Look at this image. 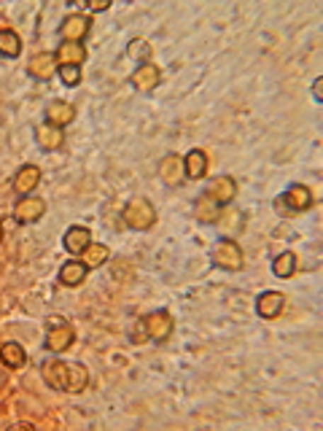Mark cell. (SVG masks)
Wrapping results in <instances>:
<instances>
[{
	"label": "cell",
	"mask_w": 323,
	"mask_h": 431,
	"mask_svg": "<svg viewBox=\"0 0 323 431\" xmlns=\"http://www.w3.org/2000/svg\"><path fill=\"white\" fill-rule=\"evenodd\" d=\"M121 218H124V224L130 229H135V232H146V229H151L157 224V208L148 200H143V197H135V200H130L124 205Z\"/></svg>",
	"instance_id": "cell-1"
},
{
	"label": "cell",
	"mask_w": 323,
	"mask_h": 431,
	"mask_svg": "<svg viewBox=\"0 0 323 431\" xmlns=\"http://www.w3.org/2000/svg\"><path fill=\"white\" fill-rule=\"evenodd\" d=\"M210 259H213L215 267L227 269V272H237L245 264V256H242V248L237 245V240L232 237H221V240L213 245L210 251Z\"/></svg>",
	"instance_id": "cell-2"
},
{
	"label": "cell",
	"mask_w": 323,
	"mask_h": 431,
	"mask_svg": "<svg viewBox=\"0 0 323 431\" xmlns=\"http://www.w3.org/2000/svg\"><path fill=\"white\" fill-rule=\"evenodd\" d=\"M140 326L146 329V337L148 340H154V342H167L170 337H173V315L167 313V310H154V313H148L146 318L140 321Z\"/></svg>",
	"instance_id": "cell-3"
},
{
	"label": "cell",
	"mask_w": 323,
	"mask_h": 431,
	"mask_svg": "<svg viewBox=\"0 0 323 431\" xmlns=\"http://www.w3.org/2000/svg\"><path fill=\"white\" fill-rule=\"evenodd\" d=\"M73 340H76V332H73V326L65 321V318H49V332H46V350H52V353H62L73 345Z\"/></svg>",
	"instance_id": "cell-4"
},
{
	"label": "cell",
	"mask_w": 323,
	"mask_h": 431,
	"mask_svg": "<svg viewBox=\"0 0 323 431\" xmlns=\"http://www.w3.org/2000/svg\"><path fill=\"white\" fill-rule=\"evenodd\" d=\"M202 194L210 197L218 208H224V205H229V202L237 197V181H234L232 175H215V178L208 181V186H205Z\"/></svg>",
	"instance_id": "cell-5"
},
{
	"label": "cell",
	"mask_w": 323,
	"mask_h": 431,
	"mask_svg": "<svg viewBox=\"0 0 323 431\" xmlns=\"http://www.w3.org/2000/svg\"><path fill=\"white\" fill-rule=\"evenodd\" d=\"M159 81H162V70L154 65L151 60H148V62H140V65L130 73V84H132L137 92H154V89L159 86Z\"/></svg>",
	"instance_id": "cell-6"
},
{
	"label": "cell",
	"mask_w": 323,
	"mask_h": 431,
	"mask_svg": "<svg viewBox=\"0 0 323 431\" xmlns=\"http://www.w3.org/2000/svg\"><path fill=\"white\" fill-rule=\"evenodd\" d=\"M89 30H92V16H86V13H70V16H65V22L60 25V35H62V40L81 43V40L89 35Z\"/></svg>",
	"instance_id": "cell-7"
},
{
	"label": "cell",
	"mask_w": 323,
	"mask_h": 431,
	"mask_svg": "<svg viewBox=\"0 0 323 431\" xmlns=\"http://www.w3.org/2000/svg\"><path fill=\"white\" fill-rule=\"evenodd\" d=\"M46 213V202L40 200V197H22V200L13 205V218L19 221V224H35L40 221Z\"/></svg>",
	"instance_id": "cell-8"
},
{
	"label": "cell",
	"mask_w": 323,
	"mask_h": 431,
	"mask_svg": "<svg viewBox=\"0 0 323 431\" xmlns=\"http://www.w3.org/2000/svg\"><path fill=\"white\" fill-rule=\"evenodd\" d=\"M157 173H159L164 186H178V184H183V181H186V175H183V159H181L178 154H167V157H162Z\"/></svg>",
	"instance_id": "cell-9"
},
{
	"label": "cell",
	"mask_w": 323,
	"mask_h": 431,
	"mask_svg": "<svg viewBox=\"0 0 323 431\" xmlns=\"http://www.w3.org/2000/svg\"><path fill=\"white\" fill-rule=\"evenodd\" d=\"M280 200L288 208V213H302V211L312 208V191L307 186H302V184H294V186H288V191L283 194Z\"/></svg>",
	"instance_id": "cell-10"
},
{
	"label": "cell",
	"mask_w": 323,
	"mask_h": 431,
	"mask_svg": "<svg viewBox=\"0 0 323 431\" xmlns=\"http://www.w3.org/2000/svg\"><path fill=\"white\" fill-rule=\"evenodd\" d=\"M54 60H57V67L62 65H79L86 62V46L84 43H73V40H62L54 52Z\"/></svg>",
	"instance_id": "cell-11"
},
{
	"label": "cell",
	"mask_w": 323,
	"mask_h": 431,
	"mask_svg": "<svg viewBox=\"0 0 323 431\" xmlns=\"http://www.w3.org/2000/svg\"><path fill=\"white\" fill-rule=\"evenodd\" d=\"M40 184V167H35V164H22L19 170H16V175H13V191L22 197V194H30V191H35V186Z\"/></svg>",
	"instance_id": "cell-12"
},
{
	"label": "cell",
	"mask_w": 323,
	"mask_h": 431,
	"mask_svg": "<svg viewBox=\"0 0 323 431\" xmlns=\"http://www.w3.org/2000/svg\"><path fill=\"white\" fill-rule=\"evenodd\" d=\"M285 308V296L280 291H264V294H259L256 299V313H259V318H278Z\"/></svg>",
	"instance_id": "cell-13"
},
{
	"label": "cell",
	"mask_w": 323,
	"mask_h": 431,
	"mask_svg": "<svg viewBox=\"0 0 323 431\" xmlns=\"http://www.w3.org/2000/svg\"><path fill=\"white\" fill-rule=\"evenodd\" d=\"M73 119H76V108L70 106V103H65V100H52V103L46 106V124L65 130Z\"/></svg>",
	"instance_id": "cell-14"
},
{
	"label": "cell",
	"mask_w": 323,
	"mask_h": 431,
	"mask_svg": "<svg viewBox=\"0 0 323 431\" xmlns=\"http://www.w3.org/2000/svg\"><path fill=\"white\" fill-rule=\"evenodd\" d=\"M62 245L70 256H81L89 245H92V232L86 227H70L62 237Z\"/></svg>",
	"instance_id": "cell-15"
},
{
	"label": "cell",
	"mask_w": 323,
	"mask_h": 431,
	"mask_svg": "<svg viewBox=\"0 0 323 431\" xmlns=\"http://www.w3.org/2000/svg\"><path fill=\"white\" fill-rule=\"evenodd\" d=\"M27 73L38 81H49L52 76H57V60H54V54L43 52V54L30 57V62H27Z\"/></svg>",
	"instance_id": "cell-16"
},
{
	"label": "cell",
	"mask_w": 323,
	"mask_h": 431,
	"mask_svg": "<svg viewBox=\"0 0 323 431\" xmlns=\"http://www.w3.org/2000/svg\"><path fill=\"white\" fill-rule=\"evenodd\" d=\"M35 143L43 151H60L65 146V133L60 127H52V124H40V127H35Z\"/></svg>",
	"instance_id": "cell-17"
},
{
	"label": "cell",
	"mask_w": 323,
	"mask_h": 431,
	"mask_svg": "<svg viewBox=\"0 0 323 431\" xmlns=\"http://www.w3.org/2000/svg\"><path fill=\"white\" fill-rule=\"evenodd\" d=\"M208 173V154L202 148H191L186 157H183V175L191 181H200Z\"/></svg>",
	"instance_id": "cell-18"
},
{
	"label": "cell",
	"mask_w": 323,
	"mask_h": 431,
	"mask_svg": "<svg viewBox=\"0 0 323 431\" xmlns=\"http://www.w3.org/2000/svg\"><path fill=\"white\" fill-rule=\"evenodd\" d=\"M43 380L46 386H52L54 391H65L67 388V364L60 359L43 364Z\"/></svg>",
	"instance_id": "cell-19"
},
{
	"label": "cell",
	"mask_w": 323,
	"mask_h": 431,
	"mask_svg": "<svg viewBox=\"0 0 323 431\" xmlns=\"http://www.w3.org/2000/svg\"><path fill=\"white\" fill-rule=\"evenodd\" d=\"M86 264L84 262H79V259H73V262H65L62 264V269H60V283L62 286H67V289H76V286H81V283L86 281Z\"/></svg>",
	"instance_id": "cell-20"
},
{
	"label": "cell",
	"mask_w": 323,
	"mask_h": 431,
	"mask_svg": "<svg viewBox=\"0 0 323 431\" xmlns=\"http://www.w3.org/2000/svg\"><path fill=\"white\" fill-rule=\"evenodd\" d=\"M194 218L202 221V224H218V221H221V208H218L210 197L202 194L200 200L194 202Z\"/></svg>",
	"instance_id": "cell-21"
},
{
	"label": "cell",
	"mask_w": 323,
	"mask_h": 431,
	"mask_svg": "<svg viewBox=\"0 0 323 431\" xmlns=\"http://www.w3.org/2000/svg\"><path fill=\"white\" fill-rule=\"evenodd\" d=\"M0 362L6 364L8 369H22L27 364V353L19 342H6V345L0 348Z\"/></svg>",
	"instance_id": "cell-22"
},
{
	"label": "cell",
	"mask_w": 323,
	"mask_h": 431,
	"mask_svg": "<svg viewBox=\"0 0 323 431\" xmlns=\"http://www.w3.org/2000/svg\"><path fill=\"white\" fill-rule=\"evenodd\" d=\"M89 386V372H86V366L79 362L67 364V388L70 393H81V391Z\"/></svg>",
	"instance_id": "cell-23"
},
{
	"label": "cell",
	"mask_w": 323,
	"mask_h": 431,
	"mask_svg": "<svg viewBox=\"0 0 323 431\" xmlns=\"http://www.w3.org/2000/svg\"><path fill=\"white\" fill-rule=\"evenodd\" d=\"M22 54V38L13 30H0V57L16 60Z\"/></svg>",
	"instance_id": "cell-24"
},
{
	"label": "cell",
	"mask_w": 323,
	"mask_h": 431,
	"mask_svg": "<svg viewBox=\"0 0 323 431\" xmlns=\"http://www.w3.org/2000/svg\"><path fill=\"white\" fill-rule=\"evenodd\" d=\"M84 264H86V269H97V267H103L108 262V256H110V251H108V245H103V242H92L86 251H84Z\"/></svg>",
	"instance_id": "cell-25"
},
{
	"label": "cell",
	"mask_w": 323,
	"mask_h": 431,
	"mask_svg": "<svg viewBox=\"0 0 323 431\" xmlns=\"http://www.w3.org/2000/svg\"><path fill=\"white\" fill-rule=\"evenodd\" d=\"M296 272V256L291 251H283L272 259V275L275 278H291Z\"/></svg>",
	"instance_id": "cell-26"
},
{
	"label": "cell",
	"mask_w": 323,
	"mask_h": 431,
	"mask_svg": "<svg viewBox=\"0 0 323 431\" xmlns=\"http://www.w3.org/2000/svg\"><path fill=\"white\" fill-rule=\"evenodd\" d=\"M127 54H130V60H137V62H148V60H151V43H148L146 38L130 40V46H127Z\"/></svg>",
	"instance_id": "cell-27"
},
{
	"label": "cell",
	"mask_w": 323,
	"mask_h": 431,
	"mask_svg": "<svg viewBox=\"0 0 323 431\" xmlns=\"http://www.w3.org/2000/svg\"><path fill=\"white\" fill-rule=\"evenodd\" d=\"M57 76L65 86H79L81 84V67L79 65H62L57 67Z\"/></svg>",
	"instance_id": "cell-28"
},
{
	"label": "cell",
	"mask_w": 323,
	"mask_h": 431,
	"mask_svg": "<svg viewBox=\"0 0 323 431\" xmlns=\"http://www.w3.org/2000/svg\"><path fill=\"white\" fill-rule=\"evenodd\" d=\"M108 9H110V0H92V3H89V11H94V13L108 11Z\"/></svg>",
	"instance_id": "cell-29"
},
{
	"label": "cell",
	"mask_w": 323,
	"mask_h": 431,
	"mask_svg": "<svg viewBox=\"0 0 323 431\" xmlns=\"http://www.w3.org/2000/svg\"><path fill=\"white\" fill-rule=\"evenodd\" d=\"M321 86H323V79H321V76H318V79L312 81V97H315L318 103H321V100H323V89H321Z\"/></svg>",
	"instance_id": "cell-30"
},
{
	"label": "cell",
	"mask_w": 323,
	"mask_h": 431,
	"mask_svg": "<svg viewBox=\"0 0 323 431\" xmlns=\"http://www.w3.org/2000/svg\"><path fill=\"white\" fill-rule=\"evenodd\" d=\"M0 240H3V227H0Z\"/></svg>",
	"instance_id": "cell-31"
}]
</instances>
